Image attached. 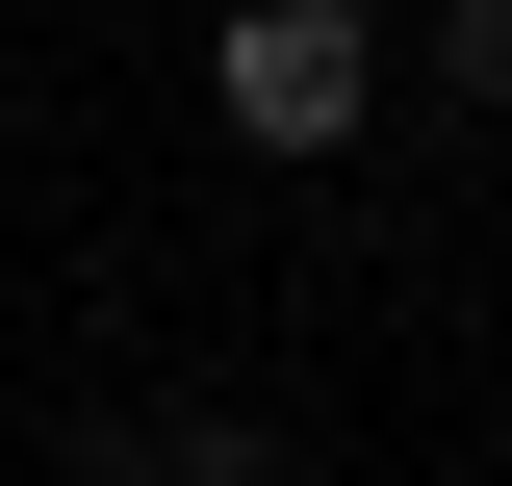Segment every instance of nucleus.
<instances>
[{
	"instance_id": "obj_2",
	"label": "nucleus",
	"mask_w": 512,
	"mask_h": 486,
	"mask_svg": "<svg viewBox=\"0 0 512 486\" xmlns=\"http://www.w3.org/2000/svg\"><path fill=\"white\" fill-rule=\"evenodd\" d=\"M461 77H487V103H512V0H461Z\"/></svg>"
},
{
	"instance_id": "obj_1",
	"label": "nucleus",
	"mask_w": 512,
	"mask_h": 486,
	"mask_svg": "<svg viewBox=\"0 0 512 486\" xmlns=\"http://www.w3.org/2000/svg\"><path fill=\"white\" fill-rule=\"evenodd\" d=\"M359 0H231V52H205V103L256 128V154H359Z\"/></svg>"
}]
</instances>
